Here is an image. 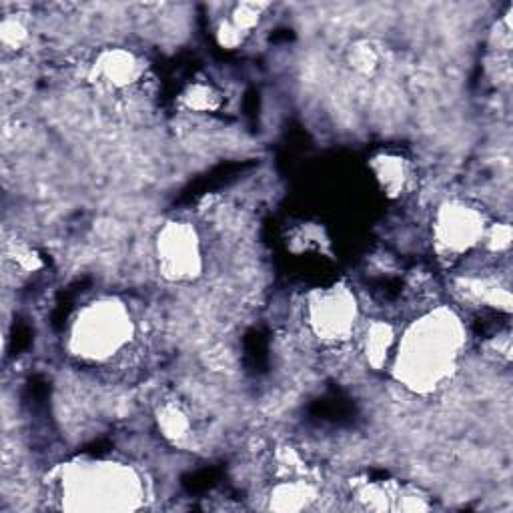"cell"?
I'll return each instance as SVG.
<instances>
[{
	"label": "cell",
	"mask_w": 513,
	"mask_h": 513,
	"mask_svg": "<svg viewBox=\"0 0 513 513\" xmlns=\"http://www.w3.org/2000/svg\"><path fill=\"white\" fill-rule=\"evenodd\" d=\"M457 337L449 319H427L415 327L403 351H399V369L403 377L415 387L437 385L455 359Z\"/></svg>",
	"instance_id": "cell-1"
},
{
	"label": "cell",
	"mask_w": 513,
	"mask_h": 513,
	"mask_svg": "<svg viewBox=\"0 0 513 513\" xmlns=\"http://www.w3.org/2000/svg\"><path fill=\"white\" fill-rule=\"evenodd\" d=\"M129 331L131 323L123 315V311L111 303H105L93 309L87 319L79 323L75 331V341L83 355L105 359L109 355H115L123 347Z\"/></svg>",
	"instance_id": "cell-2"
},
{
	"label": "cell",
	"mask_w": 513,
	"mask_h": 513,
	"mask_svg": "<svg viewBox=\"0 0 513 513\" xmlns=\"http://www.w3.org/2000/svg\"><path fill=\"white\" fill-rule=\"evenodd\" d=\"M353 317V301L345 293H331L313 307V321L317 325V331L331 339L343 337L351 329Z\"/></svg>",
	"instance_id": "cell-3"
},
{
	"label": "cell",
	"mask_w": 513,
	"mask_h": 513,
	"mask_svg": "<svg viewBox=\"0 0 513 513\" xmlns=\"http://www.w3.org/2000/svg\"><path fill=\"white\" fill-rule=\"evenodd\" d=\"M163 261L171 273L177 277L191 275L197 269L199 255H197V243L189 229L177 227L167 233L163 241Z\"/></svg>",
	"instance_id": "cell-4"
},
{
	"label": "cell",
	"mask_w": 513,
	"mask_h": 513,
	"mask_svg": "<svg viewBox=\"0 0 513 513\" xmlns=\"http://www.w3.org/2000/svg\"><path fill=\"white\" fill-rule=\"evenodd\" d=\"M97 75L103 85L123 89L135 83V79L139 77V65L131 53L111 51L101 57L97 65Z\"/></svg>",
	"instance_id": "cell-5"
},
{
	"label": "cell",
	"mask_w": 513,
	"mask_h": 513,
	"mask_svg": "<svg viewBox=\"0 0 513 513\" xmlns=\"http://www.w3.org/2000/svg\"><path fill=\"white\" fill-rule=\"evenodd\" d=\"M439 233H441L443 243L449 249L459 251V249H465V247H469L473 243V239L479 233V227H477L475 217L469 211L451 209V211H447L443 215Z\"/></svg>",
	"instance_id": "cell-6"
},
{
	"label": "cell",
	"mask_w": 513,
	"mask_h": 513,
	"mask_svg": "<svg viewBox=\"0 0 513 513\" xmlns=\"http://www.w3.org/2000/svg\"><path fill=\"white\" fill-rule=\"evenodd\" d=\"M265 9H267V5H255V3L235 5L233 13L225 25L229 29H233L241 39H245V35H249V31H253L261 23Z\"/></svg>",
	"instance_id": "cell-7"
},
{
	"label": "cell",
	"mask_w": 513,
	"mask_h": 513,
	"mask_svg": "<svg viewBox=\"0 0 513 513\" xmlns=\"http://www.w3.org/2000/svg\"><path fill=\"white\" fill-rule=\"evenodd\" d=\"M389 343H391V333L387 327L383 325H377L373 331H371V337H369V345H367V351H369V357L375 365L383 363L385 359V351L389 349Z\"/></svg>",
	"instance_id": "cell-8"
},
{
	"label": "cell",
	"mask_w": 513,
	"mask_h": 513,
	"mask_svg": "<svg viewBox=\"0 0 513 513\" xmlns=\"http://www.w3.org/2000/svg\"><path fill=\"white\" fill-rule=\"evenodd\" d=\"M161 427L165 431V435L169 437H175V439H181L187 435V429H189V421L187 417L179 411V409H165L163 411V417H161Z\"/></svg>",
	"instance_id": "cell-9"
},
{
	"label": "cell",
	"mask_w": 513,
	"mask_h": 513,
	"mask_svg": "<svg viewBox=\"0 0 513 513\" xmlns=\"http://www.w3.org/2000/svg\"><path fill=\"white\" fill-rule=\"evenodd\" d=\"M0 39L9 51H17L27 41V29L17 19H5L0 27Z\"/></svg>",
	"instance_id": "cell-10"
}]
</instances>
